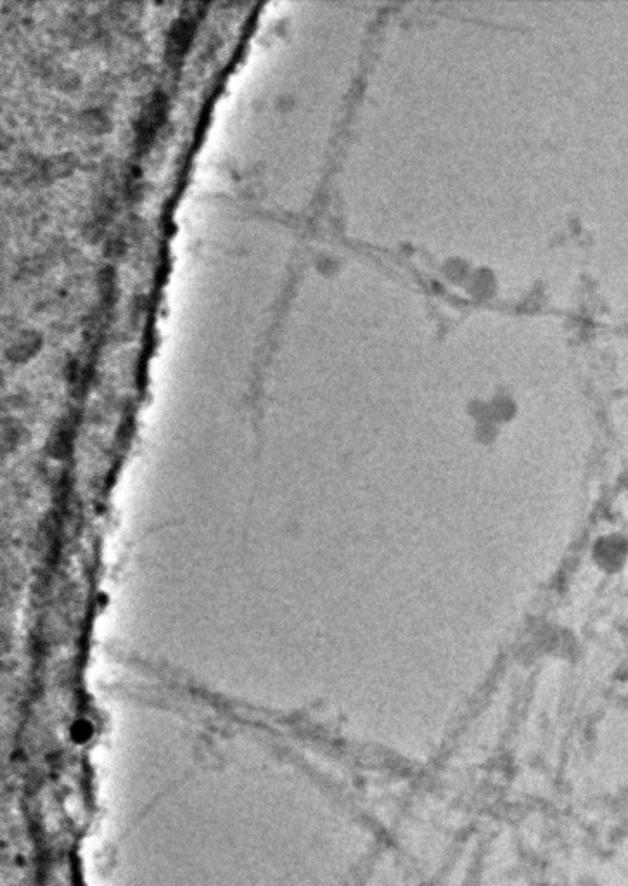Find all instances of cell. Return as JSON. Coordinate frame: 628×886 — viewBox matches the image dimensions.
<instances>
[{"instance_id":"6da1fadb","label":"cell","mask_w":628,"mask_h":886,"mask_svg":"<svg viewBox=\"0 0 628 886\" xmlns=\"http://www.w3.org/2000/svg\"><path fill=\"white\" fill-rule=\"evenodd\" d=\"M597 561L604 564L606 568H616L625 561L627 557V546L623 541L616 537H608L597 546L596 549Z\"/></svg>"}]
</instances>
